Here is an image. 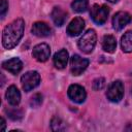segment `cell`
I'll return each instance as SVG.
<instances>
[{
	"label": "cell",
	"instance_id": "277c9868",
	"mask_svg": "<svg viewBox=\"0 0 132 132\" xmlns=\"http://www.w3.org/2000/svg\"><path fill=\"white\" fill-rule=\"evenodd\" d=\"M108 14H109V9L106 5L94 4L90 10V15L92 20L98 25L104 24L107 21Z\"/></svg>",
	"mask_w": 132,
	"mask_h": 132
},
{
	"label": "cell",
	"instance_id": "d4e9b609",
	"mask_svg": "<svg viewBox=\"0 0 132 132\" xmlns=\"http://www.w3.org/2000/svg\"><path fill=\"white\" fill-rule=\"evenodd\" d=\"M107 1H109V2H111V3H116V2H118L119 0H107Z\"/></svg>",
	"mask_w": 132,
	"mask_h": 132
},
{
	"label": "cell",
	"instance_id": "9a60e30c",
	"mask_svg": "<svg viewBox=\"0 0 132 132\" xmlns=\"http://www.w3.org/2000/svg\"><path fill=\"white\" fill-rule=\"evenodd\" d=\"M51 16H52V20L54 21L55 25L61 27L62 25H64V23L67 19V12L64 9H62L61 7H54V9L52 10Z\"/></svg>",
	"mask_w": 132,
	"mask_h": 132
},
{
	"label": "cell",
	"instance_id": "30bf717a",
	"mask_svg": "<svg viewBox=\"0 0 132 132\" xmlns=\"http://www.w3.org/2000/svg\"><path fill=\"white\" fill-rule=\"evenodd\" d=\"M85 28V21L80 16L74 18L67 26V34L69 36H77L82 32Z\"/></svg>",
	"mask_w": 132,
	"mask_h": 132
},
{
	"label": "cell",
	"instance_id": "9c48e42d",
	"mask_svg": "<svg viewBox=\"0 0 132 132\" xmlns=\"http://www.w3.org/2000/svg\"><path fill=\"white\" fill-rule=\"evenodd\" d=\"M51 48L46 43H39L33 47L32 56L38 62H45L50 58Z\"/></svg>",
	"mask_w": 132,
	"mask_h": 132
},
{
	"label": "cell",
	"instance_id": "52a82bcc",
	"mask_svg": "<svg viewBox=\"0 0 132 132\" xmlns=\"http://www.w3.org/2000/svg\"><path fill=\"white\" fill-rule=\"evenodd\" d=\"M67 95L75 103H82L87 97V93H86L85 88H82L79 85H75V84L69 86L68 91H67Z\"/></svg>",
	"mask_w": 132,
	"mask_h": 132
},
{
	"label": "cell",
	"instance_id": "7a4b0ae2",
	"mask_svg": "<svg viewBox=\"0 0 132 132\" xmlns=\"http://www.w3.org/2000/svg\"><path fill=\"white\" fill-rule=\"evenodd\" d=\"M96 41H97V35H96L95 30L89 29L79 38L77 44H78L79 50L82 53L90 54V53L93 52V50H94V47L96 45Z\"/></svg>",
	"mask_w": 132,
	"mask_h": 132
},
{
	"label": "cell",
	"instance_id": "2e32d148",
	"mask_svg": "<svg viewBox=\"0 0 132 132\" xmlns=\"http://www.w3.org/2000/svg\"><path fill=\"white\" fill-rule=\"evenodd\" d=\"M117 47V40L112 35H105L102 40V48L107 53H113Z\"/></svg>",
	"mask_w": 132,
	"mask_h": 132
},
{
	"label": "cell",
	"instance_id": "d6986e66",
	"mask_svg": "<svg viewBox=\"0 0 132 132\" xmlns=\"http://www.w3.org/2000/svg\"><path fill=\"white\" fill-rule=\"evenodd\" d=\"M51 127L53 131H64L66 129V124L59 117H54L51 121Z\"/></svg>",
	"mask_w": 132,
	"mask_h": 132
},
{
	"label": "cell",
	"instance_id": "4fadbf2b",
	"mask_svg": "<svg viewBox=\"0 0 132 132\" xmlns=\"http://www.w3.org/2000/svg\"><path fill=\"white\" fill-rule=\"evenodd\" d=\"M68 52L65 48L58 51L54 56V65L57 69H64L68 62Z\"/></svg>",
	"mask_w": 132,
	"mask_h": 132
},
{
	"label": "cell",
	"instance_id": "5bb4252c",
	"mask_svg": "<svg viewBox=\"0 0 132 132\" xmlns=\"http://www.w3.org/2000/svg\"><path fill=\"white\" fill-rule=\"evenodd\" d=\"M5 96H6V99L10 105H12V106L19 105V103L21 101V93L15 86H13V85L10 86L7 89Z\"/></svg>",
	"mask_w": 132,
	"mask_h": 132
},
{
	"label": "cell",
	"instance_id": "3957f363",
	"mask_svg": "<svg viewBox=\"0 0 132 132\" xmlns=\"http://www.w3.org/2000/svg\"><path fill=\"white\" fill-rule=\"evenodd\" d=\"M21 82L23 90L25 92H30L34 88H36L40 82V75L37 71H28L21 77Z\"/></svg>",
	"mask_w": 132,
	"mask_h": 132
},
{
	"label": "cell",
	"instance_id": "6da1fadb",
	"mask_svg": "<svg viewBox=\"0 0 132 132\" xmlns=\"http://www.w3.org/2000/svg\"><path fill=\"white\" fill-rule=\"evenodd\" d=\"M25 23L23 19H16L7 25L2 33V44L5 48H13L23 37Z\"/></svg>",
	"mask_w": 132,
	"mask_h": 132
},
{
	"label": "cell",
	"instance_id": "5b68a950",
	"mask_svg": "<svg viewBox=\"0 0 132 132\" xmlns=\"http://www.w3.org/2000/svg\"><path fill=\"white\" fill-rule=\"evenodd\" d=\"M124 96V85L121 80L112 81L106 92V97L111 102H120Z\"/></svg>",
	"mask_w": 132,
	"mask_h": 132
},
{
	"label": "cell",
	"instance_id": "8fae6325",
	"mask_svg": "<svg viewBox=\"0 0 132 132\" xmlns=\"http://www.w3.org/2000/svg\"><path fill=\"white\" fill-rule=\"evenodd\" d=\"M2 67L12 74H18L23 68V63L19 58L15 57V58H11L9 60L4 61L2 63Z\"/></svg>",
	"mask_w": 132,
	"mask_h": 132
},
{
	"label": "cell",
	"instance_id": "e0dca14e",
	"mask_svg": "<svg viewBox=\"0 0 132 132\" xmlns=\"http://www.w3.org/2000/svg\"><path fill=\"white\" fill-rule=\"evenodd\" d=\"M121 46L123 52L131 53L132 52V31H127L121 38Z\"/></svg>",
	"mask_w": 132,
	"mask_h": 132
},
{
	"label": "cell",
	"instance_id": "8992f818",
	"mask_svg": "<svg viewBox=\"0 0 132 132\" xmlns=\"http://www.w3.org/2000/svg\"><path fill=\"white\" fill-rule=\"evenodd\" d=\"M89 66V60L81 58L79 55H73L70 59V70L73 75L81 74Z\"/></svg>",
	"mask_w": 132,
	"mask_h": 132
},
{
	"label": "cell",
	"instance_id": "603a6c76",
	"mask_svg": "<svg viewBox=\"0 0 132 132\" xmlns=\"http://www.w3.org/2000/svg\"><path fill=\"white\" fill-rule=\"evenodd\" d=\"M8 8V3L6 0H0V14L1 16H3L5 14V12L7 11Z\"/></svg>",
	"mask_w": 132,
	"mask_h": 132
},
{
	"label": "cell",
	"instance_id": "44dd1931",
	"mask_svg": "<svg viewBox=\"0 0 132 132\" xmlns=\"http://www.w3.org/2000/svg\"><path fill=\"white\" fill-rule=\"evenodd\" d=\"M104 85H105V79L103 77H98V78L94 79L92 87H93V90L94 91H99V90L103 89Z\"/></svg>",
	"mask_w": 132,
	"mask_h": 132
},
{
	"label": "cell",
	"instance_id": "ba28073f",
	"mask_svg": "<svg viewBox=\"0 0 132 132\" xmlns=\"http://www.w3.org/2000/svg\"><path fill=\"white\" fill-rule=\"evenodd\" d=\"M131 15L127 11H119L112 18V27L116 31H121L131 22Z\"/></svg>",
	"mask_w": 132,
	"mask_h": 132
},
{
	"label": "cell",
	"instance_id": "ac0fdd59",
	"mask_svg": "<svg viewBox=\"0 0 132 132\" xmlns=\"http://www.w3.org/2000/svg\"><path fill=\"white\" fill-rule=\"evenodd\" d=\"M89 5L88 0H74L71 3V7L75 12H84L87 10Z\"/></svg>",
	"mask_w": 132,
	"mask_h": 132
},
{
	"label": "cell",
	"instance_id": "cb8c5ba5",
	"mask_svg": "<svg viewBox=\"0 0 132 132\" xmlns=\"http://www.w3.org/2000/svg\"><path fill=\"white\" fill-rule=\"evenodd\" d=\"M5 126H6V122L3 118H1V130L4 131L5 130Z\"/></svg>",
	"mask_w": 132,
	"mask_h": 132
},
{
	"label": "cell",
	"instance_id": "ffe728a7",
	"mask_svg": "<svg viewBox=\"0 0 132 132\" xmlns=\"http://www.w3.org/2000/svg\"><path fill=\"white\" fill-rule=\"evenodd\" d=\"M6 112H7L8 117L11 120H13V121H16V120H21L22 119V111L20 109H16V108L6 109Z\"/></svg>",
	"mask_w": 132,
	"mask_h": 132
},
{
	"label": "cell",
	"instance_id": "7402d4cb",
	"mask_svg": "<svg viewBox=\"0 0 132 132\" xmlns=\"http://www.w3.org/2000/svg\"><path fill=\"white\" fill-rule=\"evenodd\" d=\"M41 103H42V96H41V94L37 93V94L32 96V98L30 100V105L32 107H38Z\"/></svg>",
	"mask_w": 132,
	"mask_h": 132
},
{
	"label": "cell",
	"instance_id": "7c38bea8",
	"mask_svg": "<svg viewBox=\"0 0 132 132\" xmlns=\"http://www.w3.org/2000/svg\"><path fill=\"white\" fill-rule=\"evenodd\" d=\"M31 32L37 37H46V36L51 35L52 30H51L50 26L46 23H44V22H36V23L33 24Z\"/></svg>",
	"mask_w": 132,
	"mask_h": 132
}]
</instances>
